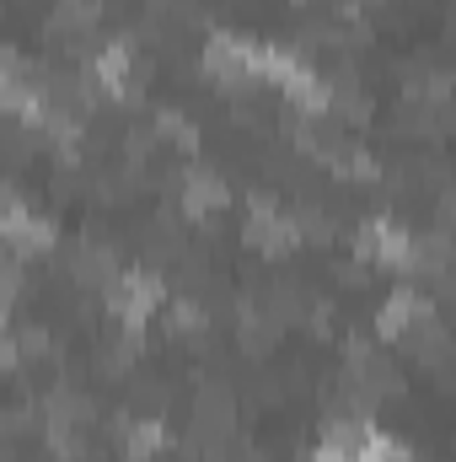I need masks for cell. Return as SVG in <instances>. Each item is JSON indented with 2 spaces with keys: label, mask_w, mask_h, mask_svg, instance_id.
Wrapping results in <instances>:
<instances>
[{
  "label": "cell",
  "mask_w": 456,
  "mask_h": 462,
  "mask_svg": "<svg viewBox=\"0 0 456 462\" xmlns=\"http://www.w3.org/2000/svg\"><path fill=\"white\" fill-rule=\"evenodd\" d=\"M108 301H114L118 318H129V323H140L156 301H161V285L150 280V274H140V269H123L108 280Z\"/></svg>",
  "instance_id": "6da1fadb"
},
{
  "label": "cell",
  "mask_w": 456,
  "mask_h": 462,
  "mask_svg": "<svg viewBox=\"0 0 456 462\" xmlns=\"http://www.w3.org/2000/svg\"><path fill=\"white\" fill-rule=\"evenodd\" d=\"M247 236L258 242V247H269V253H285L301 231H296V221H285V216H274L269 205H252V221H247Z\"/></svg>",
  "instance_id": "7a4b0ae2"
},
{
  "label": "cell",
  "mask_w": 456,
  "mask_h": 462,
  "mask_svg": "<svg viewBox=\"0 0 456 462\" xmlns=\"http://www.w3.org/2000/svg\"><path fill=\"white\" fill-rule=\"evenodd\" d=\"M5 242H11V253H27V247H43L49 242V226L43 221H32L16 199H11V210H5Z\"/></svg>",
  "instance_id": "3957f363"
},
{
  "label": "cell",
  "mask_w": 456,
  "mask_h": 462,
  "mask_svg": "<svg viewBox=\"0 0 456 462\" xmlns=\"http://www.w3.org/2000/svg\"><path fill=\"white\" fill-rule=\"evenodd\" d=\"M226 199V189H221V178H210V172H188V183H183V205L194 210V216H205V210H215Z\"/></svg>",
  "instance_id": "277c9868"
}]
</instances>
